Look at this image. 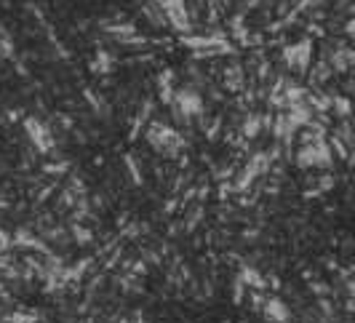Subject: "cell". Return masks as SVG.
Here are the masks:
<instances>
[{
	"instance_id": "1",
	"label": "cell",
	"mask_w": 355,
	"mask_h": 323,
	"mask_svg": "<svg viewBox=\"0 0 355 323\" xmlns=\"http://www.w3.org/2000/svg\"><path fill=\"white\" fill-rule=\"evenodd\" d=\"M310 51H313V46H310L307 40H302V43H297L294 49L286 51V59H288V64H294L297 70H304L307 62H310Z\"/></svg>"
}]
</instances>
